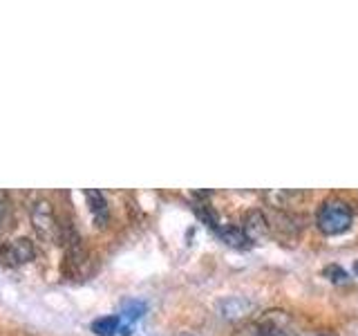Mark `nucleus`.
Instances as JSON below:
<instances>
[{"label":"nucleus","mask_w":358,"mask_h":336,"mask_svg":"<svg viewBox=\"0 0 358 336\" xmlns=\"http://www.w3.org/2000/svg\"><path fill=\"white\" fill-rule=\"evenodd\" d=\"M217 235L229 246H233V249H246V246L251 244L249 238H246L244 231L238 227V224H222V227L217 229Z\"/></svg>","instance_id":"8"},{"label":"nucleus","mask_w":358,"mask_h":336,"mask_svg":"<svg viewBox=\"0 0 358 336\" xmlns=\"http://www.w3.org/2000/svg\"><path fill=\"white\" fill-rule=\"evenodd\" d=\"M242 336H305L298 328L296 318L282 309L264 312L262 316H257L253 323L244 328Z\"/></svg>","instance_id":"2"},{"label":"nucleus","mask_w":358,"mask_h":336,"mask_svg":"<svg viewBox=\"0 0 358 336\" xmlns=\"http://www.w3.org/2000/svg\"><path fill=\"white\" fill-rule=\"evenodd\" d=\"M121 314H123V318H128L130 323L139 321L145 314V302L143 300H128V302H123Z\"/></svg>","instance_id":"12"},{"label":"nucleus","mask_w":358,"mask_h":336,"mask_svg":"<svg viewBox=\"0 0 358 336\" xmlns=\"http://www.w3.org/2000/svg\"><path fill=\"white\" fill-rule=\"evenodd\" d=\"M253 309V302L244 298H229L220 305V312L224 318H242L244 314H249Z\"/></svg>","instance_id":"9"},{"label":"nucleus","mask_w":358,"mask_h":336,"mask_svg":"<svg viewBox=\"0 0 358 336\" xmlns=\"http://www.w3.org/2000/svg\"><path fill=\"white\" fill-rule=\"evenodd\" d=\"M322 276H324V278H329L334 285H345V283H350V274H347L345 269L338 267V265L324 267V269H322Z\"/></svg>","instance_id":"13"},{"label":"nucleus","mask_w":358,"mask_h":336,"mask_svg":"<svg viewBox=\"0 0 358 336\" xmlns=\"http://www.w3.org/2000/svg\"><path fill=\"white\" fill-rule=\"evenodd\" d=\"M85 200H87L90 213H92V218H94V224L96 227H106L110 220V209H108L106 195L96 188H90V190H85Z\"/></svg>","instance_id":"7"},{"label":"nucleus","mask_w":358,"mask_h":336,"mask_svg":"<svg viewBox=\"0 0 358 336\" xmlns=\"http://www.w3.org/2000/svg\"><path fill=\"white\" fill-rule=\"evenodd\" d=\"M121 328V316H101L92 323V332L96 336H115Z\"/></svg>","instance_id":"10"},{"label":"nucleus","mask_w":358,"mask_h":336,"mask_svg":"<svg viewBox=\"0 0 358 336\" xmlns=\"http://www.w3.org/2000/svg\"><path fill=\"white\" fill-rule=\"evenodd\" d=\"M300 218L294 211H278L273 209V213L268 216V224H271V233L275 235H285V238H296L302 224H298Z\"/></svg>","instance_id":"6"},{"label":"nucleus","mask_w":358,"mask_h":336,"mask_svg":"<svg viewBox=\"0 0 358 336\" xmlns=\"http://www.w3.org/2000/svg\"><path fill=\"white\" fill-rule=\"evenodd\" d=\"M186 336H188V334H186Z\"/></svg>","instance_id":"16"},{"label":"nucleus","mask_w":358,"mask_h":336,"mask_svg":"<svg viewBox=\"0 0 358 336\" xmlns=\"http://www.w3.org/2000/svg\"><path fill=\"white\" fill-rule=\"evenodd\" d=\"M29 218H31V227L36 231V235L43 242H54L61 240V224L56 218L54 206L50 200H36L29 209Z\"/></svg>","instance_id":"3"},{"label":"nucleus","mask_w":358,"mask_h":336,"mask_svg":"<svg viewBox=\"0 0 358 336\" xmlns=\"http://www.w3.org/2000/svg\"><path fill=\"white\" fill-rule=\"evenodd\" d=\"M7 216H9V195L5 193V190H0V231H3V227H5Z\"/></svg>","instance_id":"14"},{"label":"nucleus","mask_w":358,"mask_h":336,"mask_svg":"<svg viewBox=\"0 0 358 336\" xmlns=\"http://www.w3.org/2000/svg\"><path fill=\"white\" fill-rule=\"evenodd\" d=\"M240 229L244 231V235L249 238V242H262L271 235V224H268L266 213L260 209H249L242 216V224Z\"/></svg>","instance_id":"4"},{"label":"nucleus","mask_w":358,"mask_h":336,"mask_svg":"<svg viewBox=\"0 0 358 336\" xmlns=\"http://www.w3.org/2000/svg\"><path fill=\"white\" fill-rule=\"evenodd\" d=\"M195 213H197V218L204 222V224H208V227L217 233V229L222 227L220 224V220H217V213L210 209V204H206V202H197L195 204Z\"/></svg>","instance_id":"11"},{"label":"nucleus","mask_w":358,"mask_h":336,"mask_svg":"<svg viewBox=\"0 0 358 336\" xmlns=\"http://www.w3.org/2000/svg\"><path fill=\"white\" fill-rule=\"evenodd\" d=\"M354 274H356V276H358V260H356V262H354Z\"/></svg>","instance_id":"15"},{"label":"nucleus","mask_w":358,"mask_h":336,"mask_svg":"<svg viewBox=\"0 0 358 336\" xmlns=\"http://www.w3.org/2000/svg\"><path fill=\"white\" fill-rule=\"evenodd\" d=\"M36 255H38V249L29 238H16L5 244L3 262H7L9 267H20V265L36 260Z\"/></svg>","instance_id":"5"},{"label":"nucleus","mask_w":358,"mask_h":336,"mask_svg":"<svg viewBox=\"0 0 358 336\" xmlns=\"http://www.w3.org/2000/svg\"><path fill=\"white\" fill-rule=\"evenodd\" d=\"M354 206L341 197L324 200L316 211V224L324 235H341L352 227Z\"/></svg>","instance_id":"1"}]
</instances>
